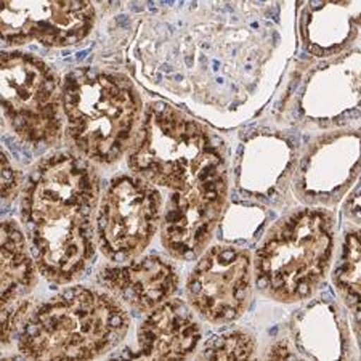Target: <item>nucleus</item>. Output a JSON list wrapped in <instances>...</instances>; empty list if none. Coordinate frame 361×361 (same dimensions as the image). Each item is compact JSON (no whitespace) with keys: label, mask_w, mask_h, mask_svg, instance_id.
<instances>
[{"label":"nucleus","mask_w":361,"mask_h":361,"mask_svg":"<svg viewBox=\"0 0 361 361\" xmlns=\"http://www.w3.org/2000/svg\"><path fill=\"white\" fill-rule=\"evenodd\" d=\"M100 180L89 159L55 153L32 169L21 191V222L40 273L71 283L95 257L93 217Z\"/></svg>","instance_id":"nucleus-1"},{"label":"nucleus","mask_w":361,"mask_h":361,"mask_svg":"<svg viewBox=\"0 0 361 361\" xmlns=\"http://www.w3.org/2000/svg\"><path fill=\"white\" fill-rule=\"evenodd\" d=\"M127 164L135 176L172 195L228 188L220 143L202 124L169 103L153 102L145 109Z\"/></svg>","instance_id":"nucleus-2"},{"label":"nucleus","mask_w":361,"mask_h":361,"mask_svg":"<svg viewBox=\"0 0 361 361\" xmlns=\"http://www.w3.org/2000/svg\"><path fill=\"white\" fill-rule=\"evenodd\" d=\"M130 317L119 300L74 286L39 305L23 324L21 355L31 360L100 358L124 341Z\"/></svg>","instance_id":"nucleus-3"},{"label":"nucleus","mask_w":361,"mask_h":361,"mask_svg":"<svg viewBox=\"0 0 361 361\" xmlns=\"http://www.w3.org/2000/svg\"><path fill=\"white\" fill-rule=\"evenodd\" d=\"M65 135L75 153L102 166L129 151L143 103L126 75L79 68L61 80Z\"/></svg>","instance_id":"nucleus-4"},{"label":"nucleus","mask_w":361,"mask_h":361,"mask_svg":"<svg viewBox=\"0 0 361 361\" xmlns=\"http://www.w3.org/2000/svg\"><path fill=\"white\" fill-rule=\"evenodd\" d=\"M333 249V215L322 209L294 212L281 220L257 249L255 281L276 300L307 299L323 281Z\"/></svg>","instance_id":"nucleus-5"},{"label":"nucleus","mask_w":361,"mask_h":361,"mask_svg":"<svg viewBox=\"0 0 361 361\" xmlns=\"http://www.w3.org/2000/svg\"><path fill=\"white\" fill-rule=\"evenodd\" d=\"M0 78L4 119L15 135L31 147L60 142L65 114L61 80L54 68L25 51H4Z\"/></svg>","instance_id":"nucleus-6"},{"label":"nucleus","mask_w":361,"mask_h":361,"mask_svg":"<svg viewBox=\"0 0 361 361\" xmlns=\"http://www.w3.org/2000/svg\"><path fill=\"white\" fill-rule=\"evenodd\" d=\"M162 222V196L148 180L119 176L111 180L97 211V241L104 257L130 262L147 249Z\"/></svg>","instance_id":"nucleus-7"},{"label":"nucleus","mask_w":361,"mask_h":361,"mask_svg":"<svg viewBox=\"0 0 361 361\" xmlns=\"http://www.w3.org/2000/svg\"><path fill=\"white\" fill-rule=\"evenodd\" d=\"M92 0H2V40L8 47L39 42L69 47L95 26Z\"/></svg>","instance_id":"nucleus-8"},{"label":"nucleus","mask_w":361,"mask_h":361,"mask_svg":"<svg viewBox=\"0 0 361 361\" xmlns=\"http://www.w3.org/2000/svg\"><path fill=\"white\" fill-rule=\"evenodd\" d=\"M252 262L247 250L214 246L202 254L186 283L191 307L207 322L224 324L244 312L250 295Z\"/></svg>","instance_id":"nucleus-9"},{"label":"nucleus","mask_w":361,"mask_h":361,"mask_svg":"<svg viewBox=\"0 0 361 361\" xmlns=\"http://www.w3.org/2000/svg\"><path fill=\"white\" fill-rule=\"evenodd\" d=\"M2 342L8 343L11 336L23 328L31 315L27 295L36 286L37 264L27 250L20 225L15 220L2 222Z\"/></svg>","instance_id":"nucleus-10"},{"label":"nucleus","mask_w":361,"mask_h":361,"mask_svg":"<svg viewBox=\"0 0 361 361\" xmlns=\"http://www.w3.org/2000/svg\"><path fill=\"white\" fill-rule=\"evenodd\" d=\"M98 281L122 304L138 312H151L176 293L178 275L176 267L161 255H145L126 265L106 267Z\"/></svg>","instance_id":"nucleus-11"},{"label":"nucleus","mask_w":361,"mask_h":361,"mask_svg":"<svg viewBox=\"0 0 361 361\" xmlns=\"http://www.w3.org/2000/svg\"><path fill=\"white\" fill-rule=\"evenodd\" d=\"M201 326L185 302L169 299L149 312L138 328L140 358L178 360L195 353Z\"/></svg>","instance_id":"nucleus-12"},{"label":"nucleus","mask_w":361,"mask_h":361,"mask_svg":"<svg viewBox=\"0 0 361 361\" xmlns=\"http://www.w3.org/2000/svg\"><path fill=\"white\" fill-rule=\"evenodd\" d=\"M334 284L357 322L361 342V230L347 233L334 271Z\"/></svg>","instance_id":"nucleus-13"},{"label":"nucleus","mask_w":361,"mask_h":361,"mask_svg":"<svg viewBox=\"0 0 361 361\" xmlns=\"http://www.w3.org/2000/svg\"><path fill=\"white\" fill-rule=\"evenodd\" d=\"M255 350V342L252 337L243 331H231L222 334L206 345L201 353L207 360H244L250 358Z\"/></svg>","instance_id":"nucleus-14"},{"label":"nucleus","mask_w":361,"mask_h":361,"mask_svg":"<svg viewBox=\"0 0 361 361\" xmlns=\"http://www.w3.org/2000/svg\"><path fill=\"white\" fill-rule=\"evenodd\" d=\"M20 186V176L15 171V167H11L10 159L7 153H2V197L5 201L15 197L18 193Z\"/></svg>","instance_id":"nucleus-15"},{"label":"nucleus","mask_w":361,"mask_h":361,"mask_svg":"<svg viewBox=\"0 0 361 361\" xmlns=\"http://www.w3.org/2000/svg\"><path fill=\"white\" fill-rule=\"evenodd\" d=\"M336 2H342V4H347V2H350V0H336Z\"/></svg>","instance_id":"nucleus-16"}]
</instances>
